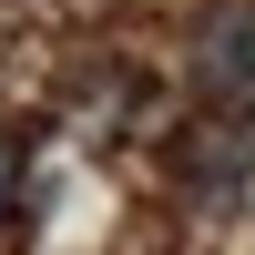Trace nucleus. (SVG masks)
I'll return each mask as SVG.
<instances>
[{
	"label": "nucleus",
	"instance_id": "1",
	"mask_svg": "<svg viewBox=\"0 0 255 255\" xmlns=\"http://www.w3.org/2000/svg\"><path fill=\"white\" fill-rule=\"evenodd\" d=\"M184 174V204H204V215H235L245 204V174H255V123H215V133H194L174 153Z\"/></svg>",
	"mask_w": 255,
	"mask_h": 255
},
{
	"label": "nucleus",
	"instance_id": "2",
	"mask_svg": "<svg viewBox=\"0 0 255 255\" xmlns=\"http://www.w3.org/2000/svg\"><path fill=\"white\" fill-rule=\"evenodd\" d=\"M194 82L204 92H255V0H225L194 31Z\"/></svg>",
	"mask_w": 255,
	"mask_h": 255
},
{
	"label": "nucleus",
	"instance_id": "3",
	"mask_svg": "<svg viewBox=\"0 0 255 255\" xmlns=\"http://www.w3.org/2000/svg\"><path fill=\"white\" fill-rule=\"evenodd\" d=\"M31 163H41V133H31V123H0V215H20Z\"/></svg>",
	"mask_w": 255,
	"mask_h": 255
}]
</instances>
